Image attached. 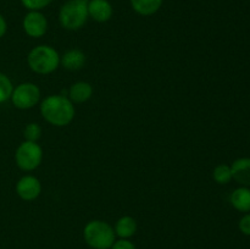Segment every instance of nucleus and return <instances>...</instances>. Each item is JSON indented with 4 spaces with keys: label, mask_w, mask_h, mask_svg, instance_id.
<instances>
[{
    "label": "nucleus",
    "mask_w": 250,
    "mask_h": 249,
    "mask_svg": "<svg viewBox=\"0 0 250 249\" xmlns=\"http://www.w3.org/2000/svg\"><path fill=\"white\" fill-rule=\"evenodd\" d=\"M41 112L49 124L62 127L70 124L75 117V106L66 97L50 95L42 103Z\"/></svg>",
    "instance_id": "1"
},
{
    "label": "nucleus",
    "mask_w": 250,
    "mask_h": 249,
    "mask_svg": "<svg viewBox=\"0 0 250 249\" xmlns=\"http://www.w3.org/2000/svg\"><path fill=\"white\" fill-rule=\"evenodd\" d=\"M6 31H7L6 20H5L4 16H2V15L0 14V38H2V37L5 36Z\"/></svg>",
    "instance_id": "22"
},
{
    "label": "nucleus",
    "mask_w": 250,
    "mask_h": 249,
    "mask_svg": "<svg viewBox=\"0 0 250 249\" xmlns=\"http://www.w3.org/2000/svg\"><path fill=\"white\" fill-rule=\"evenodd\" d=\"M23 136L26 141L28 142H37L42 137V128L39 124H27L24 128Z\"/></svg>",
    "instance_id": "18"
},
{
    "label": "nucleus",
    "mask_w": 250,
    "mask_h": 249,
    "mask_svg": "<svg viewBox=\"0 0 250 249\" xmlns=\"http://www.w3.org/2000/svg\"><path fill=\"white\" fill-rule=\"evenodd\" d=\"M137 231V222L133 217L131 216H122L119 219L115 226V234L120 237V238H129L133 236Z\"/></svg>",
    "instance_id": "15"
},
{
    "label": "nucleus",
    "mask_w": 250,
    "mask_h": 249,
    "mask_svg": "<svg viewBox=\"0 0 250 249\" xmlns=\"http://www.w3.org/2000/svg\"><path fill=\"white\" fill-rule=\"evenodd\" d=\"M42 192L41 182L34 176H23L19 180L16 185V193L21 199L34 200L39 197Z\"/></svg>",
    "instance_id": "8"
},
{
    "label": "nucleus",
    "mask_w": 250,
    "mask_h": 249,
    "mask_svg": "<svg viewBox=\"0 0 250 249\" xmlns=\"http://www.w3.org/2000/svg\"><path fill=\"white\" fill-rule=\"evenodd\" d=\"M27 62L32 71L39 75H48L59 67L60 56L59 53L49 45H38L29 51Z\"/></svg>",
    "instance_id": "2"
},
{
    "label": "nucleus",
    "mask_w": 250,
    "mask_h": 249,
    "mask_svg": "<svg viewBox=\"0 0 250 249\" xmlns=\"http://www.w3.org/2000/svg\"><path fill=\"white\" fill-rule=\"evenodd\" d=\"M39 98H41L39 88L33 83L27 82L21 83L16 88H14L10 99L17 109L26 110L37 105V103L39 102Z\"/></svg>",
    "instance_id": "6"
},
{
    "label": "nucleus",
    "mask_w": 250,
    "mask_h": 249,
    "mask_svg": "<svg viewBox=\"0 0 250 249\" xmlns=\"http://www.w3.org/2000/svg\"><path fill=\"white\" fill-rule=\"evenodd\" d=\"M114 14L112 5L109 0H89L88 1V16L97 22H106Z\"/></svg>",
    "instance_id": "9"
},
{
    "label": "nucleus",
    "mask_w": 250,
    "mask_h": 249,
    "mask_svg": "<svg viewBox=\"0 0 250 249\" xmlns=\"http://www.w3.org/2000/svg\"><path fill=\"white\" fill-rule=\"evenodd\" d=\"M51 1L53 0H21L22 5L29 11H39V10L50 5Z\"/></svg>",
    "instance_id": "19"
},
{
    "label": "nucleus",
    "mask_w": 250,
    "mask_h": 249,
    "mask_svg": "<svg viewBox=\"0 0 250 249\" xmlns=\"http://www.w3.org/2000/svg\"><path fill=\"white\" fill-rule=\"evenodd\" d=\"M12 90V82L5 73L0 72V104L7 102L11 98Z\"/></svg>",
    "instance_id": "17"
},
{
    "label": "nucleus",
    "mask_w": 250,
    "mask_h": 249,
    "mask_svg": "<svg viewBox=\"0 0 250 249\" xmlns=\"http://www.w3.org/2000/svg\"><path fill=\"white\" fill-rule=\"evenodd\" d=\"M110 249H136V247H134V244L132 243L131 241H128V239L121 238L119 239V241H115Z\"/></svg>",
    "instance_id": "21"
},
{
    "label": "nucleus",
    "mask_w": 250,
    "mask_h": 249,
    "mask_svg": "<svg viewBox=\"0 0 250 249\" xmlns=\"http://www.w3.org/2000/svg\"><path fill=\"white\" fill-rule=\"evenodd\" d=\"M43 159V150L37 142L24 141L17 148L15 160L17 166L23 171H32L38 167Z\"/></svg>",
    "instance_id": "5"
},
{
    "label": "nucleus",
    "mask_w": 250,
    "mask_h": 249,
    "mask_svg": "<svg viewBox=\"0 0 250 249\" xmlns=\"http://www.w3.org/2000/svg\"><path fill=\"white\" fill-rule=\"evenodd\" d=\"M93 94V88L87 82H77L71 85L70 98L73 103H84L90 99Z\"/></svg>",
    "instance_id": "14"
},
{
    "label": "nucleus",
    "mask_w": 250,
    "mask_h": 249,
    "mask_svg": "<svg viewBox=\"0 0 250 249\" xmlns=\"http://www.w3.org/2000/svg\"><path fill=\"white\" fill-rule=\"evenodd\" d=\"M23 31L32 38H41L48 31V20L41 11H29L24 16Z\"/></svg>",
    "instance_id": "7"
},
{
    "label": "nucleus",
    "mask_w": 250,
    "mask_h": 249,
    "mask_svg": "<svg viewBox=\"0 0 250 249\" xmlns=\"http://www.w3.org/2000/svg\"><path fill=\"white\" fill-rule=\"evenodd\" d=\"M238 227L239 229H241L242 233L246 234V236H250V212L244 215V216L239 220Z\"/></svg>",
    "instance_id": "20"
},
{
    "label": "nucleus",
    "mask_w": 250,
    "mask_h": 249,
    "mask_svg": "<svg viewBox=\"0 0 250 249\" xmlns=\"http://www.w3.org/2000/svg\"><path fill=\"white\" fill-rule=\"evenodd\" d=\"M212 177L216 181L219 185H226L232 180V171L231 166L226 165V164H221L215 167L214 172H212Z\"/></svg>",
    "instance_id": "16"
},
{
    "label": "nucleus",
    "mask_w": 250,
    "mask_h": 249,
    "mask_svg": "<svg viewBox=\"0 0 250 249\" xmlns=\"http://www.w3.org/2000/svg\"><path fill=\"white\" fill-rule=\"evenodd\" d=\"M60 62L66 70L70 71H78L84 66L85 63V55L83 51L78 49H71L66 51L60 59Z\"/></svg>",
    "instance_id": "11"
},
{
    "label": "nucleus",
    "mask_w": 250,
    "mask_h": 249,
    "mask_svg": "<svg viewBox=\"0 0 250 249\" xmlns=\"http://www.w3.org/2000/svg\"><path fill=\"white\" fill-rule=\"evenodd\" d=\"M231 204L236 210L242 212L250 211V189L248 187L237 188L231 194Z\"/></svg>",
    "instance_id": "12"
},
{
    "label": "nucleus",
    "mask_w": 250,
    "mask_h": 249,
    "mask_svg": "<svg viewBox=\"0 0 250 249\" xmlns=\"http://www.w3.org/2000/svg\"><path fill=\"white\" fill-rule=\"evenodd\" d=\"M131 6L137 14L142 16H150L158 12L164 0H129Z\"/></svg>",
    "instance_id": "13"
},
{
    "label": "nucleus",
    "mask_w": 250,
    "mask_h": 249,
    "mask_svg": "<svg viewBox=\"0 0 250 249\" xmlns=\"http://www.w3.org/2000/svg\"><path fill=\"white\" fill-rule=\"evenodd\" d=\"M232 178L244 186L249 187L250 186V158H239L233 161L231 166Z\"/></svg>",
    "instance_id": "10"
},
{
    "label": "nucleus",
    "mask_w": 250,
    "mask_h": 249,
    "mask_svg": "<svg viewBox=\"0 0 250 249\" xmlns=\"http://www.w3.org/2000/svg\"><path fill=\"white\" fill-rule=\"evenodd\" d=\"M83 236L93 249H110L115 242V229L107 222L93 220L85 225Z\"/></svg>",
    "instance_id": "4"
},
{
    "label": "nucleus",
    "mask_w": 250,
    "mask_h": 249,
    "mask_svg": "<svg viewBox=\"0 0 250 249\" xmlns=\"http://www.w3.org/2000/svg\"><path fill=\"white\" fill-rule=\"evenodd\" d=\"M88 1L89 0L66 1L59 12L61 26L68 31H77L82 28L88 19Z\"/></svg>",
    "instance_id": "3"
}]
</instances>
